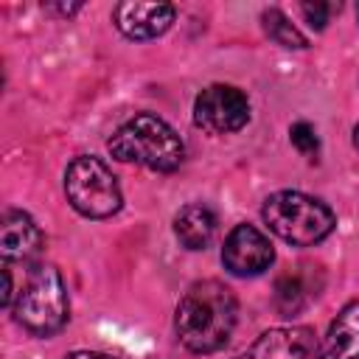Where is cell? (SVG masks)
I'll return each instance as SVG.
<instances>
[{
    "label": "cell",
    "mask_w": 359,
    "mask_h": 359,
    "mask_svg": "<svg viewBox=\"0 0 359 359\" xmlns=\"http://www.w3.org/2000/svg\"><path fill=\"white\" fill-rule=\"evenodd\" d=\"M109 154L121 163H135L151 171H174L185 160L180 135L157 115L140 112L129 118L107 143Z\"/></svg>",
    "instance_id": "obj_2"
},
{
    "label": "cell",
    "mask_w": 359,
    "mask_h": 359,
    "mask_svg": "<svg viewBox=\"0 0 359 359\" xmlns=\"http://www.w3.org/2000/svg\"><path fill=\"white\" fill-rule=\"evenodd\" d=\"M289 140H292V146H294L300 154H317V151H320V137H317V132H314V126H311L309 121L292 123Z\"/></svg>",
    "instance_id": "obj_15"
},
{
    "label": "cell",
    "mask_w": 359,
    "mask_h": 359,
    "mask_svg": "<svg viewBox=\"0 0 359 359\" xmlns=\"http://www.w3.org/2000/svg\"><path fill=\"white\" fill-rule=\"evenodd\" d=\"M216 233V219L205 205H185L174 216V236L185 250H205Z\"/></svg>",
    "instance_id": "obj_12"
},
{
    "label": "cell",
    "mask_w": 359,
    "mask_h": 359,
    "mask_svg": "<svg viewBox=\"0 0 359 359\" xmlns=\"http://www.w3.org/2000/svg\"><path fill=\"white\" fill-rule=\"evenodd\" d=\"M115 28L129 39H154L165 34L174 22V6L171 3H140L126 0L118 3L112 11Z\"/></svg>",
    "instance_id": "obj_8"
},
{
    "label": "cell",
    "mask_w": 359,
    "mask_h": 359,
    "mask_svg": "<svg viewBox=\"0 0 359 359\" xmlns=\"http://www.w3.org/2000/svg\"><path fill=\"white\" fill-rule=\"evenodd\" d=\"M353 146H356V149H359V123H356V126H353Z\"/></svg>",
    "instance_id": "obj_19"
},
{
    "label": "cell",
    "mask_w": 359,
    "mask_h": 359,
    "mask_svg": "<svg viewBox=\"0 0 359 359\" xmlns=\"http://www.w3.org/2000/svg\"><path fill=\"white\" fill-rule=\"evenodd\" d=\"M261 25H264L266 36H269L272 42H278L280 48H292V50L309 48V39L297 31V25H294L280 8H266V11L261 14Z\"/></svg>",
    "instance_id": "obj_14"
},
{
    "label": "cell",
    "mask_w": 359,
    "mask_h": 359,
    "mask_svg": "<svg viewBox=\"0 0 359 359\" xmlns=\"http://www.w3.org/2000/svg\"><path fill=\"white\" fill-rule=\"evenodd\" d=\"M337 8H339V6H334V3H323V0H314V3H303V6H300L306 22H309L314 31H323V28L328 25V17H331Z\"/></svg>",
    "instance_id": "obj_16"
},
{
    "label": "cell",
    "mask_w": 359,
    "mask_h": 359,
    "mask_svg": "<svg viewBox=\"0 0 359 359\" xmlns=\"http://www.w3.org/2000/svg\"><path fill=\"white\" fill-rule=\"evenodd\" d=\"M314 359H359V300L339 309Z\"/></svg>",
    "instance_id": "obj_11"
},
{
    "label": "cell",
    "mask_w": 359,
    "mask_h": 359,
    "mask_svg": "<svg viewBox=\"0 0 359 359\" xmlns=\"http://www.w3.org/2000/svg\"><path fill=\"white\" fill-rule=\"evenodd\" d=\"M238 303L222 280H196L177 303V337L194 353H213L224 348L236 328Z\"/></svg>",
    "instance_id": "obj_1"
},
{
    "label": "cell",
    "mask_w": 359,
    "mask_h": 359,
    "mask_svg": "<svg viewBox=\"0 0 359 359\" xmlns=\"http://www.w3.org/2000/svg\"><path fill=\"white\" fill-rule=\"evenodd\" d=\"M3 280H6V292H3V306H11V269L3 266Z\"/></svg>",
    "instance_id": "obj_18"
},
{
    "label": "cell",
    "mask_w": 359,
    "mask_h": 359,
    "mask_svg": "<svg viewBox=\"0 0 359 359\" xmlns=\"http://www.w3.org/2000/svg\"><path fill=\"white\" fill-rule=\"evenodd\" d=\"M62 359H118V356H109V353H98V351H76V353H67Z\"/></svg>",
    "instance_id": "obj_17"
},
{
    "label": "cell",
    "mask_w": 359,
    "mask_h": 359,
    "mask_svg": "<svg viewBox=\"0 0 359 359\" xmlns=\"http://www.w3.org/2000/svg\"><path fill=\"white\" fill-rule=\"evenodd\" d=\"M65 194L67 202L87 219H107L121 210L123 196L115 174L104 160L93 154L76 157L65 171Z\"/></svg>",
    "instance_id": "obj_5"
},
{
    "label": "cell",
    "mask_w": 359,
    "mask_h": 359,
    "mask_svg": "<svg viewBox=\"0 0 359 359\" xmlns=\"http://www.w3.org/2000/svg\"><path fill=\"white\" fill-rule=\"evenodd\" d=\"M42 247V230L25 210H6L0 222V252L3 261H28Z\"/></svg>",
    "instance_id": "obj_10"
},
{
    "label": "cell",
    "mask_w": 359,
    "mask_h": 359,
    "mask_svg": "<svg viewBox=\"0 0 359 359\" xmlns=\"http://www.w3.org/2000/svg\"><path fill=\"white\" fill-rule=\"evenodd\" d=\"M314 348V331L306 325L269 328L244 353L233 359H306Z\"/></svg>",
    "instance_id": "obj_9"
},
{
    "label": "cell",
    "mask_w": 359,
    "mask_h": 359,
    "mask_svg": "<svg viewBox=\"0 0 359 359\" xmlns=\"http://www.w3.org/2000/svg\"><path fill=\"white\" fill-rule=\"evenodd\" d=\"M275 261V250L272 241L252 224H236L222 247V264L227 272L238 275V278H252L269 269V264Z\"/></svg>",
    "instance_id": "obj_7"
},
{
    "label": "cell",
    "mask_w": 359,
    "mask_h": 359,
    "mask_svg": "<svg viewBox=\"0 0 359 359\" xmlns=\"http://www.w3.org/2000/svg\"><path fill=\"white\" fill-rule=\"evenodd\" d=\"M356 20H359V6H356Z\"/></svg>",
    "instance_id": "obj_20"
},
{
    "label": "cell",
    "mask_w": 359,
    "mask_h": 359,
    "mask_svg": "<svg viewBox=\"0 0 359 359\" xmlns=\"http://www.w3.org/2000/svg\"><path fill=\"white\" fill-rule=\"evenodd\" d=\"M261 216L278 238L294 247H311L323 241L325 236H331L337 224L334 210L323 199L300 191H278L266 196Z\"/></svg>",
    "instance_id": "obj_3"
},
{
    "label": "cell",
    "mask_w": 359,
    "mask_h": 359,
    "mask_svg": "<svg viewBox=\"0 0 359 359\" xmlns=\"http://www.w3.org/2000/svg\"><path fill=\"white\" fill-rule=\"evenodd\" d=\"M11 311H14V320L34 337L56 334L70 317L67 286L59 269L53 264H36L28 272Z\"/></svg>",
    "instance_id": "obj_4"
},
{
    "label": "cell",
    "mask_w": 359,
    "mask_h": 359,
    "mask_svg": "<svg viewBox=\"0 0 359 359\" xmlns=\"http://www.w3.org/2000/svg\"><path fill=\"white\" fill-rule=\"evenodd\" d=\"M309 297H311V292H309V283H306V278L300 272H286V275L278 278V283H275V306H278V311L283 317L297 314L309 303Z\"/></svg>",
    "instance_id": "obj_13"
},
{
    "label": "cell",
    "mask_w": 359,
    "mask_h": 359,
    "mask_svg": "<svg viewBox=\"0 0 359 359\" xmlns=\"http://www.w3.org/2000/svg\"><path fill=\"white\" fill-rule=\"evenodd\" d=\"M250 101L233 84H210L194 101V123L208 135H230L247 126Z\"/></svg>",
    "instance_id": "obj_6"
}]
</instances>
